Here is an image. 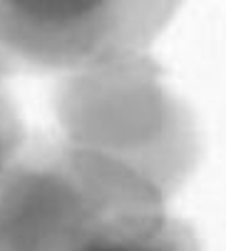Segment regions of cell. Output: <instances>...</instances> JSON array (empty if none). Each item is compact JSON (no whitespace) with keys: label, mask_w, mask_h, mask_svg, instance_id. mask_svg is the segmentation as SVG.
<instances>
[{"label":"cell","mask_w":226,"mask_h":251,"mask_svg":"<svg viewBox=\"0 0 226 251\" xmlns=\"http://www.w3.org/2000/svg\"><path fill=\"white\" fill-rule=\"evenodd\" d=\"M147 0H0L8 40L57 65L104 60L142 38Z\"/></svg>","instance_id":"6da1fadb"},{"label":"cell","mask_w":226,"mask_h":251,"mask_svg":"<svg viewBox=\"0 0 226 251\" xmlns=\"http://www.w3.org/2000/svg\"><path fill=\"white\" fill-rule=\"evenodd\" d=\"M77 251H197V241L164 209H149L104 219Z\"/></svg>","instance_id":"7a4b0ae2"}]
</instances>
